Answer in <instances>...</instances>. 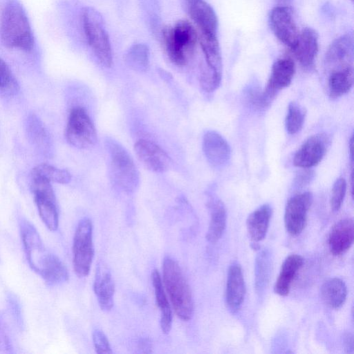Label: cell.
<instances>
[{
    "mask_svg": "<svg viewBox=\"0 0 354 354\" xmlns=\"http://www.w3.org/2000/svg\"><path fill=\"white\" fill-rule=\"evenodd\" d=\"M198 40L205 56V66L222 76V57L217 35L199 34Z\"/></svg>",
    "mask_w": 354,
    "mask_h": 354,
    "instance_id": "cb8c5ba5",
    "label": "cell"
},
{
    "mask_svg": "<svg viewBox=\"0 0 354 354\" xmlns=\"http://www.w3.org/2000/svg\"><path fill=\"white\" fill-rule=\"evenodd\" d=\"M353 136H352L351 138V140H350V143H349V148H350L349 153H350V156H351L352 162H353Z\"/></svg>",
    "mask_w": 354,
    "mask_h": 354,
    "instance_id": "ab89813d",
    "label": "cell"
},
{
    "mask_svg": "<svg viewBox=\"0 0 354 354\" xmlns=\"http://www.w3.org/2000/svg\"><path fill=\"white\" fill-rule=\"evenodd\" d=\"M93 290L100 308L110 310L113 305L115 286L111 272L103 262H99L96 267Z\"/></svg>",
    "mask_w": 354,
    "mask_h": 354,
    "instance_id": "ac0fdd59",
    "label": "cell"
},
{
    "mask_svg": "<svg viewBox=\"0 0 354 354\" xmlns=\"http://www.w3.org/2000/svg\"><path fill=\"white\" fill-rule=\"evenodd\" d=\"M39 275L50 286L59 284L68 279L65 265L56 255L51 253Z\"/></svg>",
    "mask_w": 354,
    "mask_h": 354,
    "instance_id": "83f0119b",
    "label": "cell"
},
{
    "mask_svg": "<svg viewBox=\"0 0 354 354\" xmlns=\"http://www.w3.org/2000/svg\"><path fill=\"white\" fill-rule=\"evenodd\" d=\"M210 221L206 235L210 243L217 242L222 236L226 225V211L225 205L219 199H212L207 204Z\"/></svg>",
    "mask_w": 354,
    "mask_h": 354,
    "instance_id": "d4e9b609",
    "label": "cell"
},
{
    "mask_svg": "<svg viewBox=\"0 0 354 354\" xmlns=\"http://www.w3.org/2000/svg\"><path fill=\"white\" fill-rule=\"evenodd\" d=\"M347 289L345 283L339 278H331L321 287V297L326 306L339 308L345 302Z\"/></svg>",
    "mask_w": 354,
    "mask_h": 354,
    "instance_id": "484cf974",
    "label": "cell"
},
{
    "mask_svg": "<svg viewBox=\"0 0 354 354\" xmlns=\"http://www.w3.org/2000/svg\"><path fill=\"white\" fill-rule=\"evenodd\" d=\"M306 170L305 171H302L297 177V185L300 184L301 185H305L306 183H308L310 179L313 178V172L310 170H307L308 169H306Z\"/></svg>",
    "mask_w": 354,
    "mask_h": 354,
    "instance_id": "74e56055",
    "label": "cell"
},
{
    "mask_svg": "<svg viewBox=\"0 0 354 354\" xmlns=\"http://www.w3.org/2000/svg\"><path fill=\"white\" fill-rule=\"evenodd\" d=\"M222 76L218 75L205 66L201 68L200 84L201 88L207 93H211L216 90L220 86Z\"/></svg>",
    "mask_w": 354,
    "mask_h": 354,
    "instance_id": "836d02e7",
    "label": "cell"
},
{
    "mask_svg": "<svg viewBox=\"0 0 354 354\" xmlns=\"http://www.w3.org/2000/svg\"><path fill=\"white\" fill-rule=\"evenodd\" d=\"M318 38L314 29L304 28L295 47L291 49L297 60L304 68H310L314 64L319 49Z\"/></svg>",
    "mask_w": 354,
    "mask_h": 354,
    "instance_id": "2e32d148",
    "label": "cell"
},
{
    "mask_svg": "<svg viewBox=\"0 0 354 354\" xmlns=\"http://www.w3.org/2000/svg\"><path fill=\"white\" fill-rule=\"evenodd\" d=\"M109 157V173L113 184L127 193L133 192L139 185L138 169L125 148L113 139L106 140Z\"/></svg>",
    "mask_w": 354,
    "mask_h": 354,
    "instance_id": "277c9868",
    "label": "cell"
},
{
    "mask_svg": "<svg viewBox=\"0 0 354 354\" xmlns=\"http://www.w3.org/2000/svg\"><path fill=\"white\" fill-rule=\"evenodd\" d=\"M151 279L156 302L160 311V327L163 333L168 334L172 325V313L160 275L157 270H153Z\"/></svg>",
    "mask_w": 354,
    "mask_h": 354,
    "instance_id": "603a6c76",
    "label": "cell"
},
{
    "mask_svg": "<svg viewBox=\"0 0 354 354\" xmlns=\"http://www.w3.org/2000/svg\"><path fill=\"white\" fill-rule=\"evenodd\" d=\"M272 207L263 204L253 211L248 217L246 225L248 234L254 242L263 240L267 233L272 216Z\"/></svg>",
    "mask_w": 354,
    "mask_h": 354,
    "instance_id": "7402d4cb",
    "label": "cell"
},
{
    "mask_svg": "<svg viewBox=\"0 0 354 354\" xmlns=\"http://www.w3.org/2000/svg\"><path fill=\"white\" fill-rule=\"evenodd\" d=\"M295 64L290 57L279 58L272 65L271 74L259 104L266 105L277 91L288 87L294 77Z\"/></svg>",
    "mask_w": 354,
    "mask_h": 354,
    "instance_id": "8fae6325",
    "label": "cell"
},
{
    "mask_svg": "<svg viewBox=\"0 0 354 354\" xmlns=\"http://www.w3.org/2000/svg\"><path fill=\"white\" fill-rule=\"evenodd\" d=\"M303 263V258L298 254H290L285 259L274 286V291L276 294L280 296L288 295L292 280Z\"/></svg>",
    "mask_w": 354,
    "mask_h": 354,
    "instance_id": "44dd1931",
    "label": "cell"
},
{
    "mask_svg": "<svg viewBox=\"0 0 354 354\" xmlns=\"http://www.w3.org/2000/svg\"><path fill=\"white\" fill-rule=\"evenodd\" d=\"M353 59V39L350 34L344 35L335 39L328 48L325 62L328 66L335 69L352 66Z\"/></svg>",
    "mask_w": 354,
    "mask_h": 354,
    "instance_id": "e0dca14e",
    "label": "cell"
},
{
    "mask_svg": "<svg viewBox=\"0 0 354 354\" xmlns=\"http://www.w3.org/2000/svg\"><path fill=\"white\" fill-rule=\"evenodd\" d=\"M277 1L280 4L279 6H289L292 0H277Z\"/></svg>",
    "mask_w": 354,
    "mask_h": 354,
    "instance_id": "60d3db41",
    "label": "cell"
},
{
    "mask_svg": "<svg viewBox=\"0 0 354 354\" xmlns=\"http://www.w3.org/2000/svg\"><path fill=\"white\" fill-rule=\"evenodd\" d=\"M270 28L275 37L284 45L292 49L299 32L290 9L286 6H276L269 15Z\"/></svg>",
    "mask_w": 354,
    "mask_h": 354,
    "instance_id": "9c48e42d",
    "label": "cell"
},
{
    "mask_svg": "<svg viewBox=\"0 0 354 354\" xmlns=\"http://www.w3.org/2000/svg\"><path fill=\"white\" fill-rule=\"evenodd\" d=\"M198 35L188 21L179 20L174 26H165L161 38L164 49L177 66H185L194 53Z\"/></svg>",
    "mask_w": 354,
    "mask_h": 354,
    "instance_id": "3957f363",
    "label": "cell"
},
{
    "mask_svg": "<svg viewBox=\"0 0 354 354\" xmlns=\"http://www.w3.org/2000/svg\"><path fill=\"white\" fill-rule=\"evenodd\" d=\"M203 150L207 162L214 168L225 167L230 160V147L216 131H208L204 134Z\"/></svg>",
    "mask_w": 354,
    "mask_h": 354,
    "instance_id": "9a60e30c",
    "label": "cell"
},
{
    "mask_svg": "<svg viewBox=\"0 0 354 354\" xmlns=\"http://www.w3.org/2000/svg\"><path fill=\"white\" fill-rule=\"evenodd\" d=\"M82 22L88 45L102 66L109 68L113 55L109 37L101 14L91 7L82 10Z\"/></svg>",
    "mask_w": 354,
    "mask_h": 354,
    "instance_id": "5b68a950",
    "label": "cell"
},
{
    "mask_svg": "<svg viewBox=\"0 0 354 354\" xmlns=\"http://www.w3.org/2000/svg\"><path fill=\"white\" fill-rule=\"evenodd\" d=\"M346 192V180L344 178H337L333 184L330 198V207L333 212H337L340 209Z\"/></svg>",
    "mask_w": 354,
    "mask_h": 354,
    "instance_id": "e575fe53",
    "label": "cell"
},
{
    "mask_svg": "<svg viewBox=\"0 0 354 354\" xmlns=\"http://www.w3.org/2000/svg\"><path fill=\"white\" fill-rule=\"evenodd\" d=\"M93 256V224L85 218L78 223L73 238V263L77 276L84 277L88 274Z\"/></svg>",
    "mask_w": 354,
    "mask_h": 354,
    "instance_id": "8992f818",
    "label": "cell"
},
{
    "mask_svg": "<svg viewBox=\"0 0 354 354\" xmlns=\"http://www.w3.org/2000/svg\"><path fill=\"white\" fill-rule=\"evenodd\" d=\"M312 202L313 195L309 192L296 194L288 200L285 208L284 223L290 234L297 236L303 231Z\"/></svg>",
    "mask_w": 354,
    "mask_h": 354,
    "instance_id": "30bf717a",
    "label": "cell"
},
{
    "mask_svg": "<svg viewBox=\"0 0 354 354\" xmlns=\"http://www.w3.org/2000/svg\"><path fill=\"white\" fill-rule=\"evenodd\" d=\"M163 286L176 315L183 321L193 315L194 302L190 287L178 263L166 257L163 261Z\"/></svg>",
    "mask_w": 354,
    "mask_h": 354,
    "instance_id": "7a4b0ae2",
    "label": "cell"
},
{
    "mask_svg": "<svg viewBox=\"0 0 354 354\" xmlns=\"http://www.w3.org/2000/svg\"><path fill=\"white\" fill-rule=\"evenodd\" d=\"M39 214L50 231H56L59 225V216L55 198L35 197Z\"/></svg>",
    "mask_w": 354,
    "mask_h": 354,
    "instance_id": "f546056e",
    "label": "cell"
},
{
    "mask_svg": "<svg viewBox=\"0 0 354 354\" xmlns=\"http://www.w3.org/2000/svg\"><path fill=\"white\" fill-rule=\"evenodd\" d=\"M353 84V65L333 71L328 81L330 96L336 98L344 95L351 90Z\"/></svg>",
    "mask_w": 354,
    "mask_h": 354,
    "instance_id": "4316f807",
    "label": "cell"
},
{
    "mask_svg": "<svg viewBox=\"0 0 354 354\" xmlns=\"http://www.w3.org/2000/svg\"><path fill=\"white\" fill-rule=\"evenodd\" d=\"M19 91V84L7 64L0 58V91L14 95Z\"/></svg>",
    "mask_w": 354,
    "mask_h": 354,
    "instance_id": "d6a6232c",
    "label": "cell"
},
{
    "mask_svg": "<svg viewBox=\"0 0 354 354\" xmlns=\"http://www.w3.org/2000/svg\"><path fill=\"white\" fill-rule=\"evenodd\" d=\"M354 239V223L352 218H344L333 227L328 237L330 252L339 256L346 252Z\"/></svg>",
    "mask_w": 354,
    "mask_h": 354,
    "instance_id": "ffe728a7",
    "label": "cell"
},
{
    "mask_svg": "<svg viewBox=\"0 0 354 354\" xmlns=\"http://www.w3.org/2000/svg\"><path fill=\"white\" fill-rule=\"evenodd\" d=\"M31 174L59 184H68L71 180V175L67 170L46 163L37 165L32 169Z\"/></svg>",
    "mask_w": 354,
    "mask_h": 354,
    "instance_id": "4dcf8cb0",
    "label": "cell"
},
{
    "mask_svg": "<svg viewBox=\"0 0 354 354\" xmlns=\"http://www.w3.org/2000/svg\"><path fill=\"white\" fill-rule=\"evenodd\" d=\"M65 136L67 142L78 149H89L97 142V132L95 126L82 107L71 109L66 127Z\"/></svg>",
    "mask_w": 354,
    "mask_h": 354,
    "instance_id": "52a82bcc",
    "label": "cell"
},
{
    "mask_svg": "<svg viewBox=\"0 0 354 354\" xmlns=\"http://www.w3.org/2000/svg\"><path fill=\"white\" fill-rule=\"evenodd\" d=\"M245 294V286L242 269L238 263L232 264L228 270L225 289V301L232 312L242 305Z\"/></svg>",
    "mask_w": 354,
    "mask_h": 354,
    "instance_id": "d6986e66",
    "label": "cell"
},
{
    "mask_svg": "<svg viewBox=\"0 0 354 354\" xmlns=\"http://www.w3.org/2000/svg\"><path fill=\"white\" fill-rule=\"evenodd\" d=\"M20 232L28 263L39 274L50 253L46 250L39 233L30 222L21 221Z\"/></svg>",
    "mask_w": 354,
    "mask_h": 354,
    "instance_id": "ba28073f",
    "label": "cell"
},
{
    "mask_svg": "<svg viewBox=\"0 0 354 354\" xmlns=\"http://www.w3.org/2000/svg\"><path fill=\"white\" fill-rule=\"evenodd\" d=\"M134 151L142 164L155 173H163L171 165L169 155L158 145L147 139H140L134 145Z\"/></svg>",
    "mask_w": 354,
    "mask_h": 354,
    "instance_id": "7c38bea8",
    "label": "cell"
},
{
    "mask_svg": "<svg viewBox=\"0 0 354 354\" xmlns=\"http://www.w3.org/2000/svg\"><path fill=\"white\" fill-rule=\"evenodd\" d=\"M186 10L199 29L200 34L216 35L217 16L212 6L204 0H185Z\"/></svg>",
    "mask_w": 354,
    "mask_h": 354,
    "instance_id": "5bb4252c",
    "label": "cell"
},
{
    "mask_svg": "<svg viewBox=\"0 0 354 354\" xmlns=\"http://www.w3.org/2000/svg\"><path fill=\"white\" fill-rule=\"evenodd\" d=\"M93 342L95 352L99 354H111L112 351L105 334L99 329L93 333Z\"/></svg>",
    "mask_w": 354,
    "mask_h": 354,
    "instance_id": "8d00e7d4",
    "label": "cell"
},
{
    "mask_svg": "<svg viewBox=\"0 0 354 354\" xmlns=\"http://www.w3.org/2000/svg\"><path fill=\"white\" fill-rule=\"evenodd\" d=\"M305 118V109L295 102H290L285 120L287 132L291 135L299 132L303 127Z\"/></svg>",
    "mask_w": 354,
    "mask_h": 354,
    "instance_id": "1f68e13d",
    "label": "cell"
},
{
    "mask_svg": "<svg viewBox=\"0 0 354 354\" xmlns=\"http://www.w3.org/2000/svg\"><path fill=\"white\" fill-rule=\"evenodd\" d=\"M27 127L30 136L35 143L38 145L46 144L45 141H47L46 133L42 124L35 116H31L28 119Z\"/></svg>",
    "mask_w": 354,
    "mask_h": 354,
    "instance_id": "d590c367",
    "label": "cell"
},
{
    "mask_svg": "<svg viewBox=\"0 0 354 354\" xmlns=\"http://www.w3.org/2000/svg\"><path fill=\"white\" fill-rule=\"evenodd\" d=\"M0 37L8 48L30 51L33 48L34 39L27 15L17 0L6 3L0 21Z\"/></svg>",
    "mask_w": 354,
    "mask_h": 354,
    "instance_id": "6da1fadb",
    "label": "cell"
},
{
    "mask_svg": "<svg viewBox=\"0 0 354 354\" xmlns=\"http://www.w3.org/2000/svg\"><path fill=\"white\" fill-rule=\"evenodd\" d=\"M328 143L326 135L317 134L310 137L295 153L294 165L302 169H310L317 165L325 156Z\"/></svg>",
    "mask_w": 354,
    "mask_h": 354,
    "instance_id": "4fadbf2b",
    "label": "cell"
},
{
    "mask_svg": "<svg viewBox=\"0 0 354 354\" xmlns=\"http://www.w3.org/2000/svg\"><path fill=\"white\" fill-rule=\"evenodd\" d=\"M351 1H353V0H351Z\"/></svg>",
    "mask_w": 354,
    "mask_h": 354,
    "instance_id": "b9f144b4",
    "label": "cell"
},
{
    "mask_svg": "<svg viewBox=\"0 0 354 354\" xmlns=\"http://www.w3.org/2000/svg\"><path fill=\"white\" fill-rule=\"evenodd\" d=\"M139 348H142V350H145V352L147 353L148 351L147 349L150 348L149 343L147 339H142L139 342Z\"/></svg>",
    "mask_w": 354,
    "mask_h": 354,
    "instance_id": "f35d334b",
    "label": "cell"
},
{
    "mask_svg": "<svg viewBox=\"0 0 354 354\" xmlns=\"http://www.w3.org/2000/svg\"><path fill=\"white\" fill-rule=\"evenodd\" d=\"M149 49L145 44L132 45L127 50L124 61L132 70L137 72H145L149 65Z\"/></svg>",
    "mask_w": 354,
    "mask_h": 354,
    "instance_id": "f1b7e54d",
    "label": "cell"
}]
</instances>
